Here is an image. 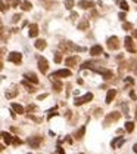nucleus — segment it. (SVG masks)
Segmentation results:
<instances>
[{
	"label": "nucleus",
	"mask_w": 137,
	"mask_h": 154,
	"mask_svg": "<svg viewBox=\"0 0 137 154\" xmlns=\"http://www.w3.org/2000/svg\"><path fill=\"white\" fill-rule=\"evenodd\" d=\"M19 19H21V15H19V13H15L13 18H12V22H18Z\"/></svg>",
	"instance_id": "nucleus-31"
},
{
	"label": "nucleus",
	"mask_w": 137,
	"mask_h": 154,
	"mask_svg": "<svg viewBox=\"0 0 137 154\" xmlns=\"http://www.w3.org/2000/svg\"><path fill=\"white\" fill-rule=\"evenodd\" d=\"M78 61H80V58H78V55H74V57H69L65 59V64L69 65V67H75V65L78 64Z\"/></svg>",
	"instance_id": "nucleus-11"
},
{
	"label": "nucleus",
	"mask_w": 137,
	"mask_h": 154,
	"mask_svg": "<svg viewBox=\"0 0 137 154\" xmlns=\"http://www.w3.org/2000/svg\"><path fill=\"white\" fill-rule=\"evenodd\" d=\"M108 48L111 49V50L119 48V40H118V37H116V36H112V37L108 39Z\"/></svg>",
	"instance_id": "nucleus-6"
},
{
	"label": "nucleus",
	"mask_w": 137,
	"mask_h": 154,
	"mask_svg": "<svg viewBox=\"0 0 137 154\" xmlns=\"http://www.w3.org/2000/svg\"><path fill=\"white\" fill-rule=\"evenodd\" d=\"M102 53H103V49L100 45H94L90 48V55L92 57H97V55H102Z\"/></svg>",
	"instance_id": "nucleus-10"
},
{
	"label": "nucleus",
	"mask_w": 137,
	"mask_h": 154,
	"mask_svg": "<svg viewBox=\"0 0 137 154\" xmlns=\"http://www.w3.org/2000/svg\"><path fill=\"white\" fill-rule=\"evenodd\" d=\"M77 16H78L77 12H71V18H77Z\"/></svg>",
	"instance_id": "nucleus-38"
},
{
	"label": "nucleus",
	"mask_w": 137,
	"mask_h": 154,
	"mask_svg": "<svg viewBox=\"0 0 137 154\" xmlns=\"http://www.w3.org/2000/svg\"><path fill=\"white\" fill-rule=\"evenodd\" d=\"M74 0H65V8L68 9V11H72V8H74Z\"/></svg>",
	"instance_id": "nucleus-26"
},
{
	"label": "nucleus",
	"mask_w": 137,
	"mask_h": 154,
	"mask_svg": "<svg viewBox=\"0 0 137 154\" xmlns=\"http://www.w3.org/2000/svg\"><path fill=\"white\" fill-rule=\"evenodd\" d=\"M21 4H22V6H21V8H22V11H30V9L33 8V4H31L30 2H27V0H25V2H22Z\"/></svg>",
	"instance_id": "nucleus-24"
},
{
	"label": "nucleus",
	"mask_w": 137,
	"mask_h": 154,
	"mask_svg": "<svg viewBox=\"0 0 137 154\" xmlns=\"http://www.w3.org/2000/svg\"><path fill=\"white\" fill-rule=\"evenodd\" d=\"M24 77H25L27 80H30V82H33L34 85H37V83H38L37 76L34 74V73H30V71H28V73H25V74H24Z\"/></svg>",
	"instance_id": "nucleus-15"
},
{
	"label": "nucleus",
	"mask_w": 137,
	"mask_h": 154,
	"mask_svg": "<svg viewBox=\"0 0 137 154\" xmlns=\"http://www.w3.org/2000/svg\"><path fill=\"white\" fill-rule=\"evenodd\" d=\"M115 95H116V90H115V89H109V90H108V95H106V104H111V102L114 101Z\"/></svg>",
	"instance_id": "nucleus-16"
},
{
	"label": "nucleus",
	"mask_w": 137,
	"mask_h": 154,
	"mask_svg": "<svg viewBox=\"0 0 137 154\" xmlns=\"http://www.w3.org/2000/svg\"><path fill=\"white\" fill-rule=\"evenodd\" d=\"M119 119V113H116V111H112V113L108 114V117L105 119V124H109L111 122H116Z\"/></svg>",
	"instance_id": "nucleus-9"
},
{
	"label": "nucleus",
	"mask_w": 137,
	"mask_h": 154,
	"mask_svg": "<svg viewBox=\"0 0 137 154\" xmlns=\"http://www.w3.org/2000/svg\"><path fill=\"white\" fill-rule=\"evenodd\" d=\"M125 49L128 50L130 53H134L136 52V48H134V41H133V39L131 37H125Z\"/></svg>",
	"instance_id": "nucleus-8"
},
{
	"label": "nucleus",
	"mask_w": 137,
	"mask_h": 154,
	"mask_svg": "<svg viewBox=\"0 0 137 154\" xmlns=\"http://www.w3.org/2000/svg\"><path fill=\"white\" fill-rule=\"evenodd\" d=\"M119 19H122V21H124V19H125V13H124V12H119Z\"/></svg>",
	"instance_id": "nucleus-36"
},
{
	"label": "nucleus",
	"mask_w": 137,
	"mask_h": 154,
	"mask_svg": "<svg viewBox=\"0 0 137 154\" xmlns=\"http://www.w3.org/2000/svg\"><path fill=\"white\" fill-rule=\"evenodd\" d=\"M22 85L27 87V90H28V92H31V94H34V92H35V87H34V86H31L30 83H27L25 80H24V82H22Z\"/></svg>",
	"instance_id": "nucleus-25"
},
{
	"label": "nucleus",
	"mask_w": 137,
	"mask_h": 154,
	"mask_svg": "<svg viewBox=\"0 0 137 154\" xmlns=\"http://www.w3.org/2000/svg\"><path fill=\"white\" fill-rule=\"evenodd\" d=\"M2 136H3V141L6 144L13 142V138H12V135H11V133H8V132H2Z\"/></svg>",
	"instance_id": "nucleus-20"
},
{
	"label": "nucleus",
	"mask_w": 137,
	"mask_h": 154,
	"mask_svg": "<svg viewBox=\"0 0 137 154\" xmlns=\"http://www.w3.org/2000/svg\"><path fill=\"white\" fill-rule=\"evenodd\" d=\"M133 129H134V123L133 122H127L125 123V130L127 132H133Z\"/></svg>",
	"instance_id": "nucleus-27"
},
{
	"label": "nucleus",
	"mask_w": 137,
	"mask_h": 154,
	"mask_svg": "<svg viewBox=\"0 0 137 154\" xmlns=\"http://www.w3.org/2000/svg\"><path fill=\"white\" fill-rule=\"evenodd\" d=\"M44 98H47V94H43V95H40V96H38V101H41V99H44Z\"/></svg>",
	"instance_id": "nucleus-37"
},
{
	"label": "nucleus",
	"mask_w": 137,
	"mask_h": 154,
	"mask_svg": "<svg viewBox=\"0 0 137 154\" xmlns=\"http://www.w3.org/2000/svg\"><path fill=\"white\" fill-rule=\"evenodd\" d=\"M53 89H55L56 92H60V90H62V83L58 79H53Z\"/></svg>",
	"instance_id": "nucleus-22"
},
{
	"label": "nucleus",
	"mask_w": 137,
	"mask_h": 154,
	"mask_svg": "<svg viewBox=\"0 0 137 154\" xmlns=\"http://www.w3.org/2000/svg\"><path fill=\"white\" fill-rule=\"evenodd\" d=\"M78 6L81 9H92L93 6H94V3L90 2V0H80V2H78Z\"/></svg>",
	"instance_id": "nucleus-12"
},
{
	"label": "nucleus",
	"mask_w": 137,
	"mask_h": 154,
	"mask_svg": "<svg viewBox=\"0 0 137 154\" xmlns=\"http://www.w3.org/2000/svg\"><path fill=\"white\" fill-rule=\"evenodd\" d=\"M55 154H65V151H63L62 147H58V148H56V153H55Z\"/></svg>",
	"instance_id": "nucleus-33"
},
{
	"label": "nucleus",
	"mask_w": 137,
	"mask_h": 154,
	"mask_svg": "<svg viewBox=\"0 0 137 154\" xmlns=\"http://www.w3.org/2000/svg\"><path fill=\"white\" fill-rule=\"evenodd\" d=\"M119 6H121L122 11H128V3H127V2H124V0H122V2H119Z\"/></svg>",
	"instance_id": "nucleus-29"
},
{
	"label": "nucleus",
	"mask_w": 137,
	"mask_h": 154,
	"mask_svg": "<svg viewBox=\"0 0 137 154\" xmlns=\"http://www.w3.org/2000/svg\"><path fill=\"white\" fill-rule=\"evenodd\" d=\"M21 144H22V141L19 138H13V145H21Z\"/></svg>",
	"instance_id": "nucleus-32"
},
{
	"label": "nucleus",
	"mask_w": 137,
	"mask_h": 154,
	"mask_svg": "<svg viewBox=\"0 0 137 154\" xmlns=\"http://www.w3.org/2000/svg\"><path fill=\"white\" fill-rule=\"evenodd\" d=\"M38 70H40L43 74H46L47 73V70H49V64H47V59L46 58H38Z\"/></svg>",
	"instance_id": "nucleus-7"
},
{
	"label": "nucleus",
	"mask_w": 137,
	"mask_h": 154,
	"mask_svg": "<svg viewBox=\"0 0 137 154\" xmlns=\"http://www.w3.org/2000/svg\"><path fill=\"white\" fill-rule=\"evenodd\" d=\"M53 59H55V62H60V61H62V55H60V52H55Z\"/></svg>",
	"instance_id": "nucleus-28"
},
{
	"label": "nucleus",
	"mask_w": 137,
	"mask_h": 154,
	"mask_svg": "<svg viewBox=\"0 0 137 154\" xmlns=\"http://www.w3.org/2000/svg\"><path fill=\"white\" fill-rule=\"evenodd\" d=\"M130 98L131 99H136V92L134 90H130Z\"/></svg>",
	"instance_id": "nucleus-35"
},
{
	"label": "nucleus",
	"mask_w": 137,
	"mask_h": 154,
	"mask_svg": "<svg viewBox=\"0 0 137 154\" xmlns=\"http://www.w3.org/2000/svg\"><path fill=\"white\" fill-rule=\"evenodd\" d=\"M133 2H137V0H133Z\"/></svg>",
	"instance_id": "nucleus-42"
},
{
	"label": "nucleus",
	"mask_w": 137,
	"mask_h": 154,
	"mask_svg": "<svg viewBox=\"0 0 137 154\" xmlns=\"http://www.w3.org/2000/svg\"><path fill=\"white\" fill-rule=\"evenodd\" d=\"M133 36L134 37H137V30H133Z\"/></svg>",
	"instance_id": "nucleus-41"
},
{
	"label": "nucleus",
	"mask_w": 137,
	"mask_h": 154,
	"mask_svg": "<svg viewBox=\"0 0 137 154\" xmlns=\"http://www.w3.org/2000/svg\"><path fill=\"white\" fill-rule=\"evenodd\" d=\"M71 76V70H67V68H63V70H58V71L52 73L50 74V79H58V77H69Z\"/></svg>",
	"instance_id": "nucleus-2"
},
{
	"label": "nucleus",
	"mask_w": 137,
	"mask_h": 154,
	"mask_svg": "<svg viewBox=\"0 0 137 154\" xmlns=\"http://www.w3.org/2000/svg\"><path fill=\"white\" fill-rule=\"evenodd\" d=\"M133 151L137 154V144H134V147H133Z\"/></svg>",
	"instance_id": "nucleus-40"
},
{
	"label": "nucleus",
	"mask_w": 137,
	"mask_h": 154,
	"mask_svg": "<svg viewBox=\"0 0 137 154\" xmlns=\"http://www.w3.org/2000/svg\"><path fill=\"white\" fill-rule=\"evenodd\" d=\"M8 61L9 62H13V64H21V61H22V53L19 52H11L8 57Z\"/></svg>",
	"instance_id": "nucleus-3"
},
{
	"label": "nucleus",
	"mask_w": 137,
	"mask_h": 154,
	"mask_svg": "<svg viewBox=\"0 0 137 154\" xmlns=\"http://www.w3.org/2000/svg\"><path fill=\"white\" fill-rule=\"evenodd\" d=\"M93 99V94H85V95H83V96H80V98H77L74 101V105H83V104H85V102H89V101H92Z\"/></svg>",
	"instance_id": "nucleus-1"
},
{
	"label": "nucleus",
	"mask_w": 137,
	"mask_h": 154,
	"mask_svg": "<svg viewBox=\"0 0 137 154\" xmlns=\"http://www.w3.org/2000/svg\"><path fill=\"white\" fill-rule=\"evenodd\" d=\"M16 95H18V89H16V87H12L11 90H8V92H6V98H8V99L15 98Z\"/></svg>",
	"instance_id": "nucleus-19"
},
{
	"label": "nucleus",
	"mask_w": 137,
	"mask_h": 154,
	"mask_svg": "<svg viewBox=\"0 0 137 154\" xmlns=\"http://www.w3.org/2000/svg\"><path fill=\"white\" fill-rule=\"evenodd\" d=\"M28 34H30V37H37V36H38V25H37V24H31Z\"/></svg>",
	"instance_id": "nucleus-14"
},
{
	"label": "nucleus",
	"mask_w": 137,
	"mask_h": 154,
	"mask_svg": "<svg viewBox=\"0 0 137 154\" xmlns=\"http://www.w3.org/2000/svg\"><path fill=\"white\" fill-rule=\"evenodd\" d=\"M122 28H124L125 31H128V30H133V25H131L130 22H124L122 24Z\"/></svg>",
	"instance_id": "nucleus-30"
},
{
	"label": "nucleus",
	"mask_w": 137,
	"mask_h": 154,
	"mask_svg": "<svg viewBox=\"0 0 137 154\" xmlns=\"http://www.w3.org/2000/svg\"><path fill=\"white\" fill-rule=\"evenodd\" d=\"M28 154H31V153H28Z\"/></svg>",
	"instance_id": "nucleus-43"
},
{
	"label": "nucleus",
	"mask_w": 137,
	"mask_h": 154,
	"mask_svg": "<svg viewBox=\"0 0 137 154\" xmlns=\"http://www.w3.org/2000/svg\"><path fill=\"white\" fill-rule=\"evenodd\" d=\"M93 70L96 73H100L105 80H109L111 77H114V71H111V70H106V68H93Z\"/></svg>",
	"instance_id": "nucleus-4"
},
{
	"label": "nucleus",
	"mask_w": 137,
	"mask_h": 154,
	"mask_svg": "<svg viewBox=\"0 0 137 154\" xmlns=\"http://www.w3.org/2000/svg\"><path fill=\"white\" fill-rule=\"evenodd\" d=\"M34 46H35L38 50H43V49L47 46V43H46V40H37L35 43H34Z\"/></svg>",
	"instance_id": "nucleus-21"
},
{
	"label": "nucleus",
	"mask_w": 137,
	"mask_h": 154,
	"mask_svg": "<svg viewBox=\"0 0 137 154\" xmlns=\"http://www.w3.org/2000/svg\"><path fill=\"white\" fill-rule=\"evenodd\" d=\"M84 133H85V126H81V128H80V130H77V135H75V138H77V139H81L83 136H84Z\"/></svg>",
	"instance_id": "nucleus-23"
},
{
	"label": "nucleus",
	"mask_w": 137,
	"mask_h": 154,
	"mask_svg": "<svg viewBox=\"0 0 137 154\" xmlns=\"http://www.w3.org/2000/svg\"><path fill=\"white\" fill-rule=\"evenodd\" d=\"M11 107H12V110H13L15 113H18V114H22L24 113V107L19 105V104H16V102H12Z\"/></svg>",
	"instance_id": "nucleus-18"
},
{
	"label": "nucleus",
	"mask_w": 137,
	"mask_h": 154,
	"mask_svg": "<svg viewBox=\"0 0 137 154\" xmlns=\"http://www.w3.org/2000/svg\"><path fill=\"white\" fill-rule=\"evenodd\" d=\"M27 142H28V145H30V147H33V148H37V147L43 142V136H31V138L28 139Z\"/></svg>",
	"instance_id": "nucleus-5"
},
{
	"label": "nucleus",
	"mask_w": 137,
	"mask_h": 154,
	"mask_svg": "<svg viewBox=\"0 0 137 154\" xmlns=\"http://www.w3.org/2000/svg\"><path fill=\"white\" fill-rule=\"evenodd\" d=\"M34 110H35V105H30V107H28V111H30V113H31V111H34Z\"/></svg>",
	"instance_id": "nucleus-39"
},
{
	"label": "nucleus",
	"mask_w": 137,
	"mask_h": 154,
	"mask_svg": "<svg viewBox=\"0 0 137 154\" xmlns=\"http://www.w3.org/2000/svg\"><path fill=\"white\" fill-rule=\"evenodd\" d=\"M124 141H125V139L122 138V136H118V138H115V139H112L111 141V147L112 148H115V147H122V144H124Z\"/></svg>",
	"instance_id": "nucleus-13"
},
{
	"label": "nucleus",
	"mask_w": 137,
	"mask_h": 154,
	"mask_svg": "<svg viewBox=\"0 0 137 154\" xmlns=\"http://www.w3.org/2000/svg\"><path fill=\"white\" fill-rule=\"evenodd\" d=\"M89 25H90L89 19H87V18H83L81 21L78 22V30H87V28H89Z\"/></svg>",
	"instance_id": "nucleus-17"
},
{
	"label": "nucleus",
	"mask_w": 137,
	"mask_h": 154,
	"mask_svg": "<svg viewBox=\"0 0 137 154\" xmlns=\"http://www.w3.org/2000/svg\"><path fill=\"white\" fill-rule=\"evenodd\" d=\"M125 82L128 83V85H133V83H134V80L131 79V77H125Z\"/></svg>",
	"instance_id": "nucleus-34"
}]
</instances>
